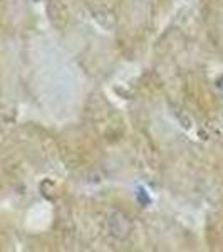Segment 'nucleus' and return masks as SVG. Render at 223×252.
<instances>
[{
    "label": "nucleus",
    "instance_id": "f257e3e1",
    "mask_svg": "<svg viewBox=\"0 0 223 252\" xmlns=\"http://www.w3.org/2000/svg\"><path fill=\"white\" fill-rule=\"evenodd\" d=\"M138 200H139V204H148L149 202V197H148V193H146L144 189L138 190Z\"/></svg>",
    "mask_w": 223,
    "mask_h": 252
},
{
    "label": "nucleus",
    "instance_id": "f03ea898",
    "mask_svg": "<svg viewBox=\"0 0 223 252\" xmlns=\"http://www.w3.org/2000/svg\"><path fill=\"white\" fill-rule=\"evenodd\" d=\"M35 2H39V0H35Z\"/></svg>",
    "mask_w": 223,
    "mask_h": 252
}]
</instances>
